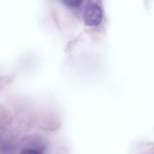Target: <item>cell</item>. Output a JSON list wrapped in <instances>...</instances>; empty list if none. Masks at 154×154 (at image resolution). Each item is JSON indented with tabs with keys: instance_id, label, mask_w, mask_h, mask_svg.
Instances as JSON below:
<instances>
[{
	"instance_id": "3",
	"label": "cell",
	"mask_w": 154,
	"mask_h": 154,
	"mask_svg": "<svg viewBox=\"0 0 154 154\" xmlns=\"http://www.w3.org/2000/svg\"><path fill=\"white\" fill-rule=\"evenodd\" d=\"M20 154H41L40 152L37 150L32 148H27L23 149Z\"/></svg>"
},
{
	"instance_id": "1",
	"label": "cell",
	"mask_w": 154,
	"mask_h": 154,
	"mask_svg": "<svg viewBox=\"0 0 154 154\" xmlns=\"http://www.w3.org/2000/svg\"><path fill=\"white\" fill-rule=\"evenodd\" d=\"M103 18V11L97 4H88L84 8L83 21L85 24L89 26H97L100 24Z\"/></svg>"
},
{
	"instance_id": "2",
	"label": "cell",
	"mask_w": 154,
	"mask_h": 154,
	"mask_svg": "<svg viewBox=\"0 0 154 154\" xmlns=\"http://www.w3.org/2000/svg\"><path fill=\"white\" fill-rule=\"evenodd\" d=\"M65 3L70 7H79L83 4L84 1L82 0H65Z\"/></svg>"
}]
</instances>
